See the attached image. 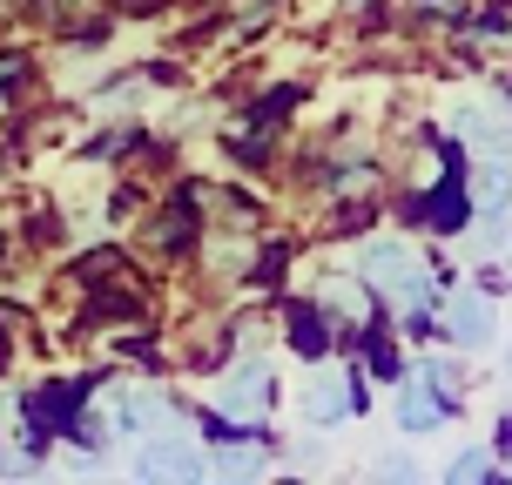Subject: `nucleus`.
<instances>
[{
	"mask_svg": "<svg viewBox=\"0 0 512 485\" xmlns=\"http://www.w3.org/2000/svg\"><path fill=\"white\" fill-rule=\"evenodd\" d=\"M364 277H378L391 297H405V304H418L425 297V263L411 250H398V243H378V250H364Z\"/></svg>",
	"mask_w": 512,
	"mask_h": 485,
	"instance_id": "obj_1",
	"label": "nucleus"
},
{
	"mask_svg": "<svg viewBox=\"0 0 512 485\" xmlns=\"http://www.w3.org/2000/svg\"><path fill=\"white\" fill-rule=\"evenodd\" d=\"M452 337H465V344H486L492 337V304L486 297H459V304H452Z\"/></svg>",
	"mask_w": 512,
	"mask_h": 485,
	"instance_id": "obj_2",
	"label": "nucleus"
},
{
	"mask_svg": "<svg viewBox=\"0 0 512 485\" xmlns=\"http://www.w3.org/2000/svg\"><path fill=\"white\" fill-rule=\"evenodd\" d=\"M445 411H452V398H425V384H411L405 398H398V418H405L411 432H425V425H438Z\"/></svg>",
	"mask_w": 512,
	"mask_h": 485,
	"instance_id": "obj_3",
	"label": "nucleus"
},
{
	"mask_svg": "<svg viewBox=\"0 0 512 485\" xmlns=\"http://www.w3.org/2000/svg\"><path fill=\"white\" fill-rule=\"evenodd\" d=\"M344 391H351L344 378H317V384H310V418H317V425H337V418H344V405H351Z\"/></svg>",
	"mask_w": 512,
	"mask_h": 485,
	"instance_id": "obj_4",
	"label": "nucleus"
},
{
	"mask_svg": "<svg viewBox=\"0 0 512 485\" xmlns=\"http://www.w3.org/2000/svg\"><path fill=\"white\" fill-rule=\"evenodd\" d=\"M290 344H297L304 358H324V351H331V337H324V317H317V310H290Z\"/></svg>",
	"mask_w": 512,
	"mask_h": 485,
	"instance_id": "obj_5",
	"label": "nucleus"
},
{
	"mask_svg": "<svg viewBox=\"0 0 512 485\" xmlns=\"http://www.w3.org/2000/svg\"><path fill=\"white\" fill-rule=\"evenodd\" d=\"M223 405H230V411H263V405H270V378L250 364L243 378H230V398H223Z\"/></svg>",
	"mask_w": 512,
	"mask_h": 485,
	"instance_id": "obj_6",
	"label": "nucleus"
},
{
	"mask_svg": "<svg viewBox=\"0 0 512 485\" xmlns=\"http://www.w3.org/2000/svg\"><path fill=\"white\" fill-rule=\"evenodd\" d=\"M479 209H486V216L506 209V169H479Z\"/></svg>",
	"mask_w": 512,
	"mask_h": 485,
	"instance_id": "obj_7",
	"label": "nucleus"
},
{
	"mask_svg": "<svg viewBox=\"0 0 512 485\" xmlns=\"http://www.w3.org/2000/svg\"><path fill=\"white\" fill-rule=\"evenodd\" d=\"M216 465H223L230 479H243V472H256V465H263V452H256L250 438H236V445H230V452H223V459H216Z\"/></svg>",
	"mask_w": 512,
	"mask_h": 485,
	"instance_id": "obj_8",
	"label": "nucleus"
},
{
	"mask_svg": "<svg viewBox=\"0 0 512 485\" xmlns=\"http://www.w3.org/2000/svg\"><path fill=\"white\" fill-rule=\"evenodd\" d=\"M0 81H14V61H0Z\"/></svg>",
	"mask_w": 512,
	"mask_h": 485,
	"instance_id": "obj_9",
	"label": "nucleus"
}]
</instances>
